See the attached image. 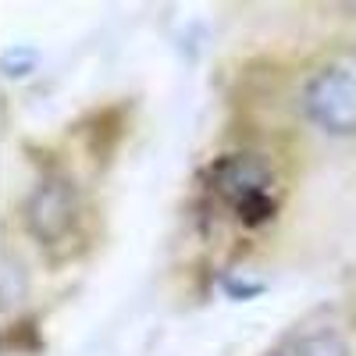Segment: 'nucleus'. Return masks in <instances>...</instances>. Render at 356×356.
I'll use <instances>...</instances> for the list:
<instances>
[{"mask_svg":"<svg viewBox=\"0 0 356 356\" xmlns=\"http://www.w3.org/2000/svg\"><path fill=\"white\" fill-rule=\"evenodd\" d=\"M285 182L264 150H225L203 171L207 211L235 228H260L282 211Z\"/></svg>","mask_w":356,"mask_h":356,"instance_id":"nucleus-1","label":"nucleus"},{"mask_svg":"<svg viewBox=\"0 0 356 356\" xmlns=\"http://www.w3.org/2000/svg\"><path fill=\"white\" fill-rule=\"evenodd\" d=\"M86 196L68 171H47L22 200V225L40 250L68 253L82 239Z\"/></svg>","mask_w":356,"mask_h":356,"instance_id":"nucleus-2","label":"nucleus"},{"mask_svg":"<svg viewBox=\"0 0 356 356\" xmlns=\"http://www.w3.org/2000/svg\"><path fill=\"white\" fill-rule=\"evenodd\" d=\"M300 107L321 132H356V72L346 65L314 68L300 89Z\"/></svg>","mask_w":356,"mask_h":356,"instance_id":"nucleus-3","label":"nucleus"}]
</instances>
